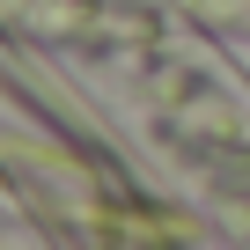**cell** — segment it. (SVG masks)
I'll return each mask as SVG.
<instances>
[{
  "label": "cell",
  "instance_id": "1",
  "mask_svg": "<svg viewBox=\"0 0 250 250\" xmlns=\"http://www.w3.org/2000/svg\"><path fill=\"white\" fill-rule=\"evenodd\" d=\"M15 37L96 96L221 250H250V81L221 52L184 37L155 0H44Z\"/></svg>",
  "mask_w": 250,
  "mask_h": 250
},
{
  "label": "cell",
  "instance_id": "2",
  "mask_svg": "<svg viewBox=\"0 0 250 250\" xmlns=\"http://www.w3.org/2000/svg\"><path fill=\"white\" fill-rule=\"evenodd\" d=\"M59 59L0 30V184L44 228L52 250H221L140 162V147L96 110V96L52 88Z\"/></svg>",
  "mask_w": 250,
  "mask_h": 250
},
{
  "label": "cell",
  "instance_id": "3",
  "mask_svg": "<svg viewBox=\"0 0 250 250\" xmlns=\"http://www.w3.org/2000/svg\"><path fill=\"white\" fill-rule=\"evenodd\" d=\"M0 250H52V243H44V228H37V221H30L15 199L0 206Z\"/></svg>",
  "mask_w": 250,
  "mask_h": 250
}]
</instances>
